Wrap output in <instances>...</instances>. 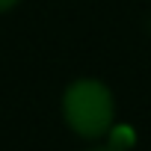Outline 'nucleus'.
Instances as JSON below:
<instances>
[{"label":"nucleus","instance_id":"obj_1","mask_svg":"<svg viewBox=\"0 0 151 151\" xmlns=\"http://www.w3.org/2000/svg\"><path fill=\"white\" fill-rule=\"evenodd\" d=\"M62 122L80 139L98 142L113 130L116 122V95L98 77H77L62 89L59 98Z\"/></svg>","mask_w":151,"mask_h":151},{"label":"nucleus","instance_id":"obj_2","mask_svg":"<svg viewBox=\"0 0 151 151\" xmlns=\"http://www.w3.org/2000/svg\"><path fill=\"white\" fill-rule=\"evenodd\" d=\"M21 3V0H0V15H6V12H12L15 6Z\"/></svg>","mask_w":151,"mask_h":151},{"label":"nucleus","instance_id":"obj_3","mask_svg":"<svg viewBox=\"0 0 151 151\" xmlns=\"http://www.w3.org/2000/svg\"><path fill=\"white\" fill-rule=\"evenodd\" d=\"M89 151H119V148H110V145H95V148H89Z\"/></svg>","mask_w":151,"mask_h":151}]
</instances>
